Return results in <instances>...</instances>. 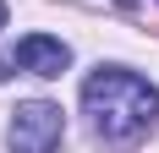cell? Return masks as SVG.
Listing matches in <instances>:
<instances>
[{
    "label": "cell",
    "mask_w": 159,
    "mask_h": 153,
    "mask_svg": "<svg viewBox=\"0 0 159 153\" xmlns=\"http://www.w3.org/2000/svg\"><path fill=\"white\" fill-rule=\"evenodd\" d=\"M11 60L22 66V71H33V76H61L66 66H71V49H66L61 38H49V33H28Z\"/></svg>",
    "instance_id": "3957f363"
},
{
    "label": "cell",
    "mask_w": 159,
    "mask_h": 153,
    "mask_svg": "<svg viewBox=\"0 0 159 153\" xmlns=\"http://www.w3.org/2000/svg\"><path fill=\"white\" fill-rule=\"evenodd\" d=\"M82 109L93 115V131L104 142H137L159 120V88L126 66H99L82 82Z\"/></svg>",
    "instance_id": "6da1fadb"
},
{
    "label": "cell",
    "mask_w": 159,
    "mask_h": 153,
    "mask_svg": "<svg viewBox=\"0 0 159 153\" xmlns=\"http://www.w3.org/2000/svg\"><path fill=\"white\" fill-rule=\"evenodd\" d=\"M6 16H11V11H6V0H0V28H6Z\"/></svg>",
    "instance_id": "277c9868"
},
{
    "label": "cell",
    "mask_w": 159,
    "mask_h": 153,
    "mask_svg": "<svg viewBox=\"0 0 159 153\" xmlns=\"http://www.w3.org/2000/svg\"><path fill=\"white\" fill-rule=\"evenodd\" d=\"M61 137H66L61 104H49V98H28V104H16V115H11L6 148H11V153H55Z\"/></svg>",
    "instance_id": "7a4b0ae2"
}]
</instances>
